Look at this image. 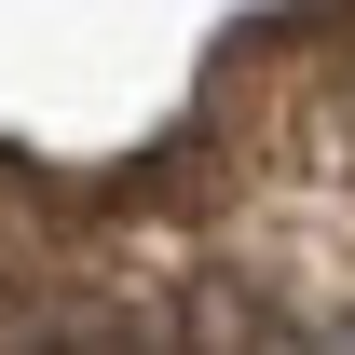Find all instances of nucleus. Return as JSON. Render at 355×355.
I'll return each mask as SVG.
<instances>
[{
	"label": "nucleus",
	"mask_w": 355,
	"mask_h": 355,
	"mask_svg": "<svg viewBox=\"0 0 355 355\" xmlns=\"http://www.w3.org/2000/svg\"><path fill=\"white\" fill-rule=\"evenodd\" d=\"M0 342H355V0H0Z\"/></svg>",
	"instance_id": "obj_1"
}]
</instances>
